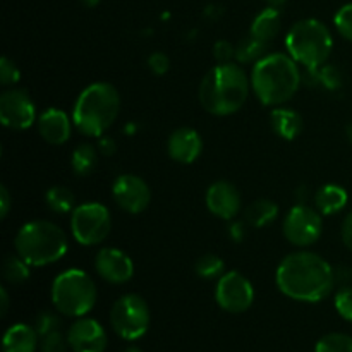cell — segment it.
Returning <instances> with one entry per match:
<instances>
[{
  "label": "cell",
  "instance_id": "cell-1",
  "mask_svg": "<svg viewBox=\"0 0 352 352\" xmlns=\"http://www.w3.org/2000/svg\"><path fill=\"white\" fill-rule=\"evenodd\" d=\"M275 284L285 298L298 302H322L336 287V270L313 251H296L278 263Z\"/></svg>",
  "mask_w": 352,
  "mask_h": 352
},
{
  "label": "cell",
  "instance_id": "cell-2",
  "mask_svg": "<svg viewBox=\"0 0 352 352\" xmlns=\"http://www.w3.org/2000/svg\"><path fill=\"white\" fill-rule=\"evenodd\" d=\"M251 93V79L239 64H217L203 76L198 98L203 109L217 117L239 112Z\"/></svg>",
  "mask_w": 352,
  "mask_h": 352
},
{
  "label": "cell",
  "instance_id": "cell-3",
  "mask_svg": "<svg viewBox=\"0 0 352 352\" xmlns=\"http://www.w3.org/2000/svg\"><path fill=\"white\" fill-rule=\"evenodd\" d=\"M250 79L251 91L258 102L267 107H280L294 98L302 82V72L291 55L274 52L253 65Z\"/></svg>",
  "mask_w": 352,
  "mask_h": 352
},
{
  "label": "cell",
  "instance_id": "cell-4",
  "mask_svg": "<svg viewBox=\"0 0 352 352\" xmlns=\"http://www.w3.org/2000/svg\"><path fill=\"white\" fill-rule=\"evenodd\" d=\"M119 91L113 85L105 81L86 86L76 98L72 107L74 127L89 138H102L120 113Z\"/></svg>",
  "mask_w": 352,
  "mask_h": 352
},
{
  "label": "cell",
  "instance_id": "cell-5",
  "mask_svg": "<svg viewBox=\"0 0 352 352\" xmlns=\"http://www.w3.org/2000/svg\"><path fill=\"white\" fill-rule=\"evenodd\" d=\"M14 250L30 267H47L65 256L67 234L50 220H31L17 230Z\"/></svg>",
  "mask_w": 352,
  "mask_h": 352
},
{
  "label": "cell",
  "instance_id": "cell-6",
  "mask_svg": "<svg viewBox=\"0 0 352 352\" xmlns=\"http://www.w3.org/2000/svg\"><path fill=\"white\" fill-rule=\"evenodd\" d=\"M285 48L302 69H318L329 62L333 36L325 23L308 17L292 24L285 36Z\"/></svg>",
  "mask_w": 352,
  "mask_h": 352
},
{
  "label": "cell",
  "instance_id": "cell-7",
  "mask_svg": "<svg viewBox=\"0 0 352 352\" xmlns=\"http://www.w3.org/2000/svg\"><path fill=\"white\" fill-rule=\"evenodd\" d=\"M50 298L52 305L60 315L81 318L95 308L98 291L91 275L81 268H69L54 278Z\"/></svg>",
  "mask_w": 352,
  "mask_h": 352
},
{
  "label": "cell",
  "instance_id": "cell-8",
  "mask_svg": "<svg viewBox=\"0 0 352 352\" xmlns=\"http://www.w3.org/2000/svg\"><path fill=\"white\" fill-rule=\"evenodd\" d=\"M150 306L140 294L120 296L110 309L112 330L129 342L141 339L150 329Z\"/></svg>",
  "mask_w": 352,
  "mask_h": 352
},
{
  "label": "cell",
  "instance_id": "cell-9",
  "mask_svg": "<svg viewBox=\"0 0 352 352\" xmlns=\"http://www.w3.org/2000/svg\"><path fill=\"white\" fill-rule=\"evenodd\" d=\"M112 230V215L103 203L86 201L71 213V234L81 246L102 244Z\"/></svg>",
  "mask_w": 352,
  "mask_h": 352
},
{
  "label": "cell",
  "instance_id": "cell-10",
  "mask_svg": "<svg viewBox=\"0 0 352 352\" xmlns=\"http://www.w3.org/2000/svg\"><path fill=\"white\" fill-rule=\"evenodd\" d=\"M282 232L292 246L301 250L313 246L323 232L322 213L305 203L294 205L282 222Z\"/></svg>",
  "mask_w": 352,
  "mask_h": 352
},
{
  "label": "cell",
  "instance_id": "cell-11",
  "mask_svg": "<svg viewBox=\"0 0 352 352\" xmlns=\"http://www.w3.org/2000/svg\"><path fill=\"white\" fill-rule=\"evenodd\" d=\"M215 301L227 313H232V315L246 313L254 302L253 284L241 272H226L217 280Z\"/></svg>",
  "mask_w": 352,
  "mask_h": 352
},
{
  "label": "cell",
  "instance_id": "cell-12",
  "mask_svg": "<svg viewBox=\"0 0 352 352\" xmlns=\"http://www.w3.org/2000/svg\"><path fill=\"white\" fill-rule=\"evenodd\" d=\"M0 120L12 131H24L36 122V107L26 89L10 88L0 95Z\"/></svg>",
  "mask_w": 352,
  "mask_h": 352
},
{
  "label": "cell",
  "instance_id": "cell-13",
  "mask_svg": "<svg viewBox=\"0 0 352 352\" xmlns=\"http://www.w3.org/2000/svg\"><path fill=\"white\" fill-rule=\"evenodd\" d=\"M113 201L131 215L143 213L151 203V189L144 179L134 174H122L112 184Z\"/></svg>",
  "mask_w": 352,
  "mask_h": 352
},
{
  "label": "cell",
  "instance_id": "cell-14",
  "mask_svg": "<svg viewBox=\"0 0 352 352\" xmlns=\"http://www.w3.org/2000/svg\"><path fill=\"white\" fill-rule=\"evenodd\" d=\"M95 270L102 280L122 285L133 278L134 263L127 253L117 248H102L95 256Z\"/></svg>",
  "mask_w": 352,
  "mask_h": 352
},
{
  "label": "cell",
  "instance_id": "cell-15",
  "mask_svg": "<svg viewBox=\"0 0 352 352\" xmlns=\"http://www.w3.org/2000/svg\"><path fill=\"white\" fill-rule=\"evenodd\" d=\"M67 342L72 352H105L109 337L102 323L81 316L69 327Z\"/></svg>",
  "mask_w": 352,
  "mask_h": 352
},
{
  "label": "cell",
  "instance_id": "cell-16",
  "mask_svg": "<svg viewBox=\"0 0 352 352\" xmlns=\"http://www.w3.org/2000/svg\"><path fill=\"white\" fill-rule=\"evenodd\" d=\"M206 208L212 215L222 220H232L239 213L243 199L241 192L232 182L229 181H215L205 195Z\"/></svg>",
  "mask_w": 352,
  "mask_h": 352
},
{
  "label": "cell",
  "instance_id": "cell-17",
  "mask_svg": "<svg viewBox=\"0 0 352 352\" xmlns=\"http://www.w3.org/2000/svg\"><path fill=\"white\" fill-rule=\"evenodd\" d=\"M203 151V138L192 127H179L167 140V153L181 165H191Z\"/></svg>",
  "mask_w": 352,
  "mask_h": 352
},
{
  "label": "cell",
  "instance_id": "cell-18",
  "mask_svg": "<svg viewBox=\"0 0 352 352\" xmlns=\"http://www.w3.org/2000/svg\"><path fill=\"white\" fill-rule=\"evenodd\" d=\"M36 126L40 136L48 144L60 146L71 140L74 122H72V117L67 116V112L57 107H50L38 116Z\"/></svg>",
  "mask_w": 352,
  "mask_h": 352
},
{
  "label": "cell",
  "instance_id": "cell-19",
  "mask_svg": "<svg viewBox=\"0 0 352 352\" xmlns=\"http://www.w3.org/2000/svg\"><path fill=\"white\" fill-rule=\"evenodd\" d=\"M40 339L34 327L26 323H16L3 333V352H36L40 349Z\"/></svg>",
  "mask_w": 352,
  "mask_h": 352
},
{
  "label": "cell",
  "instance_id": "cell-20",
  "mask_svg": "<svg viewBox=\"0 0 352 352\" xmlns=\"http://www.w3.org/2000/svg\"><path fill=\"white\" fill-rule=\"evenodd\" d=\"M270 127L280 140L294 141L302 133L305 122L298 110L280 105L272 110Z\"/></svg>",
  "mask_w": 352,
  "mask_h": 352
},
{
  "label": "cell",
  "instance_id": "cell-21",
  "mask_svg": "<svg viewBox=\"0 0 352 352\" xmlns=\"http://www.w3.org/2000/svg\"><path fill=\"white\" fill-rule=\"evenodd\" d=\"M347 201H349V195L339 184L322 186L315 195V208L325 217L342 212L347 206Z\"/></svg>",
  "mask_w": 352,
  "mask_h": 352
},
{
  "label": "cell",
  "instance_id": "cell-22",
  "mask_svg": "<svg viewBox=\"0 0 352 352\" xmlns=\"http://www.w3.org/2000/svg\"><path fill=\"white\" fill-rule=\"evenodd\" d=\"M282 28V14L278 10L277 6H270L267 9L261 10L256 17L253 19L251 24L250 34L254 36L256 40L265 41V43H270L278 33H280Z\"/></svg>",
  "mask_w": 352,
  "mask_h": 352
},
{
  "label": "cell",
  "instance_id": "cell-23",
  "mask_svg": "<svg viewBox=\"0 0 352 352\" xmlns=\"http://www.w3.org/2000/svg\"><path fill=\"white\" fill-rule=\"evenodd\" d=\"M244 215H246V222L251 227L263 229V227H268L272 222H275V219L278 217V206L272 199H254L253 203L248 205Z\"/></svg>",
  "mask_w": 352,
  "mask_h": 352
},
{
  "label": "cell",
  "instance_id": "cell-24",
  "mask_svg": "<svg viewBox=\"0 0 352 352\" xmlns=\"http://www.w3.org/2000/svg\"><path fill=\"white\" fill-rule=\"evenodd\" d=\"M98 148L93 146V144H79L71 155V167L74 174L79 177H86V175L91 174L98 165Z\"/></svg>",
  "mask_w": 352,
  "mask_h": 352
},
{
  "label": "cell",
  "instance_id": "cell-25",
  "mask_svg": "<svg viewBox=\"0 0 352 352\" xmlns=\"http://www.w3.org/2000/svg\"><path fill=\"white\" fill-rule=\"evenodd\" d=\"M45 201H47L48 210L57 215L72 213V210L76 208L74 192L65 186H52L45 195Z\"/></svg>",
  "mask_w": 352,
  "mask_h": 352
},
{
  "label": "cell",
  "instance_id": "cell-26",
  "mask_svg": "<svg viewBox=\"0 0 352 352\" xmlns=\"http://www.w3.org/2000/svg\"><path fill=\"white\" fill-rule=\"evenodd\" d=\"M268 43L256 40L254 36H246L236 45V60L239 64H256L260 58L267 55Z\"/></svg>",
  "mask_w": 352,
  "mask_h": 352
},
{
  "label": "cell",
  "instance_id": "cell-27",
  "mask_svg": "<svg viewBox=\"0 0 352 352\" xmlns=\"http://www.w3.org/2000/svg\"><path fill=\"white\" fill-rule=\"evenodd\" d=\"M2 277L12 285L24 284L31 277L30 265L19 254H9L2 263Z\"/></svg>",
  "mask_w": 352,
  "mask_h": 352
},
{
  "label": "cell",
  "instance_id": "cell-28",
  "mask_svg": "<svg viewBox=\"0 0 352 352\" xmlns=\"http://www.w3.org/2000/svg\"><path fill=\"white\" fill-rule=\"evenodd\" d=\"M195 272L198 277L212 280V278H220L226 274V263L219 254L206 253L199 256L195 263Z\"/></svg>",
  "mask_w": 352,
  "mask_h": 352
},
{
  "label": "cell",
  "instance_id": "cell-29",
  "mask_svg": "<svg viewBox=\"0 0 352 352\" xmlns=\"http://www.w3.org/2000/svg\"><path fill=\"white\" fill-rule=\"evenodd\" d=\"M315 352H352V337L347 333H327L316 342Z\"/></svg>",
  "mask_w": 352,
  "mask_h": 352
},
{
  "label": "cell",
  "instance_id": "cell-30",
  "mask_svg": "<svg viewBox=\"0 0 352 352\" xmlns=\"http://www.w3.org/2000/svg\"><path fill=\"white\" fill-rule=\"evenodd\" d=\"M316 85L323 86L329 91H339L344 85L342 72L337 65L327 62L322 67L316 69Z\"/></svg>",
  "mask_w": 352,
  "mask_h": 352
},
{
  "label": "cell",
  "instance_id": "cell-31",
  "mask_svg": "<svg viewBox=\"0 0 352 352\" xmlns=\"http://www.w3.org/2000/svg\"><path fill=\"white\" fill-rule=\"evenodd\" d=\"M333 24H336V30L339 31L340 36L352 43V2L346 3L337 10Z\"/></svg>",
  "mask_w": 352,
  "mask_h": 352
},
{
  "label": "cell",
  "instance_id": "cell-32",
  "mask_svg": "<svg viewBox=\"0 0 352 352\" xmlns=\"http://www.w3.org/2000/svg\"><path fill=\"white\" fill-rule=\"evenodd\" d=\"M33 327L40 337L48 336V333L60 330V318L54 311H41L36 315Z\"/></svg>",
  "mask_w": 352,
  "mask_h": 352
},
{
  "label": "cell",
  "instance_id": "cell-33",
  "mask_svg": "<svg viewBox=\"0 0 352 352\" xmlns=\"http://www.w3.org/2000/svg\"><path fill=\"white\" fill-rule=\"evenodd\" d=\"M333 305H336L337 313H339L344 320L352 323V285H342V287L337 291Z\"/></svg>",
  "mask_w": 352,
  "mask_h": 352
},
{
  "label": "cell",
  "instance_id": "cell-34",
  "mask_svg": "<svg viewBox=\"0 0 352 352\" xmlns=\"http://www.w3.org/2000/svg\"><path fill=\"white\" fill-rule=\"evenodd\" d=\"M67 336H62L60 330L43 336L40 340V352H67Z\"/></svg>",
  "mask_w": 352,
  "mask_h": 352
},
{
  "label": "cell",
  "instance_id": "cell-35",
  "mask_svg": "<svg viewBox=\"0 0 352 352\" xmlns=\"http://www.w3.org/2000/svg\"><path fill=\"white\" fill-rule=\"evenodd\" d=\"M21 79V71L16 65V62L10 60L9 57L0 58V82L3 86L17 85Z\"/></svg>",
  "mask_w": 352,
  "mask_h": 352
},
{
  "label": "cell",
  "instance_id": "cell-36",
  "mask_svg": "<svg viewBox=\"0 0 352 352\" xmlns=\"http://www.w3.org/2000/svg\"><path fill=\"white\" fill-rule=\"evenodd\" d=\"M213 57L219 64H227L236 58V45L227 40H219L213 45Z\"/></svg>",
  "mask_w": 352,
  "mask_h": 352
},
{
  "label": "cell",
  "instance_id": "cell-37",
  "mask_svg": "<svg viewBox=\"0 0 352 352\" xmlns=\"http://www.w3.org/2000/svg\"><path fill=\"white\" fill-rule=\"evenodd\" d=\"M148 67L153 74L164 76L167 74L168 69H170V58L168 55H165L164 52H153V54L148 57Z\"/></svg>",
  "mask_w": 352,
  "mask_h": 352
},
{
  "label": "cell",
  "instance_id": "cell-38",
  "mask_svg": "<svg viewBox=\"0 0 352 352\" xmlns=\"http://www.w3.org/2000/svg\"><path fill=\"white\" fill-rule=\"evenodd\" d=\"M340 237L347 250L352 251V212L347 213V217L342 222V229H340Z\"/></svg>",
  "mask_w": 352,
  "mask_h": 352
},
{
  "label": "cell",
  "instance_id": "cell-39",
  "mask_svg": "<svg viewBox=\"0 0 352 352\" xmlns=\"http://www.w3.org/2000/svg\"><path fill=\"white\" fill-rule=\"evenodd\" d=\"M12 208V199H10L9 189L6 186H0V219H6Z\"/></svg>",
  "mask_w": 352,
  "mask_h": 352
},
{
  "label": "cell",
  "instance_id": "cell-40",
  "mask_svg": "<svg viewBox=\"0 0 352 352\" xmlns=\"http://www.w3.org/2000/svg\"><path fill=\"white\" fill-rule=\"evenodd\" d=\"M98 151L102 155H107V157H109V155H113L116 153V150H117V143H116V140H113V138H109V136H102L100 138V141H98Z\"/></svg>",
  "mask_w": 352,
  "mask_h": 352
},
{
  "label": "cell",
  "instance_id": "cell-41",
  "mask_svg": "<svg viewBox=\"0 0 352 352\" xmlns=\"http://www.w3.org/2000/svg\"><path fill=\"white\" fill-rule=\"evenodd\" d=\"M229 237L234 241V243H241V241L246 237V229H244V223H241V222L230 223Z\"/></svg>",
  "mask_w": 352,
  "mask_h": 352
},
{
  "label": "cell",
  "instance_id": "cell-42",
  "mask_svg": "<svg viewBox=\"0 0 352 352\" xmlns=\"http://www.w3.org/2000/svg\"><path fill=\"white\" fill-rule=\"evenodd\" d=\"M336 270V282L342 285H351L352 280V268L349 267H339L333 268Z\"/></svg>",
  "mask_w": 352,
  "mask_h": 352
},
{
  "label": "cell",
  "instance_id": "cell-43",
  "mask_svg": "<svg viewBox=\"0 0 352 352\" xmlns=\"http://www.w3.org/2000/svg\"><path fill=\"white\" fill-rule=\"evenodd\" d=\"M9 311V292L6 287L0 289V315L6 316Z\"/></svg>",
  "mask_w": 352,
  "mask_h": 352
},
{
  "label": "cell",
  "instance_id": "cell-44",
  "mask_svg": "<svg viewBox=\"0 0 352 352\" xmlns=\"http://www.w3.org/2000/svg\"><path fill=\"white\" fill-rule=\"evenodd\" d=\"M86 7H96L100 3V0H81Z\"/></svg>",
  "mask_w": 352,
  "mask_h": 352
},
{
  "label": "cell",
  "instance_id": "cell-45",
  "mask_svg": "<svg viewBox=\"0 0 352 352\" xmlns=\"http://www.w3.org/2000/svg\"><path fill=\"white\" fill-rule=\"evenodd\" d=\"M346 136H347V141H349L351 146H352V122L346 127Z\"/></svg>",
  "mask_w": 352,
  "mask_h": 352
},
{
  "label": "cell",
  "instance_id": "cell-46",
  "mask_svg": "<svg viewBox=\"0 0 352 352\" xmlns=\"http://www.w3.org/2000/svg\"><path fill=\"white\" fill-rule=\"evenodd\" d=\"M122 352H143L140 349V347H136V346H131V347H127V349H124Z\"/></svg>",
  "mask_w": 352,
  "mask_h": 352
},
{
  "label": "cell",
  "instance_id": "cell-47",
  "mask_svg": "<svg viewBox=\"0 0 352 352\" xmlns=\"http://www.w3.org/2000/svg\"><path fill=\"white\" fill-rule=\"evenodd\" d=\"M267 2H270L272 3V6H282V3H284V2H287V0H267Z\"/></svg>",
  "mask_w": 352,
  "mask_h": 352
}]
</instances>
